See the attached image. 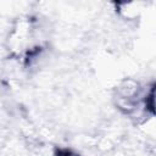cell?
<instances>
[{"label":"cell","instance_id":"obj_1","mask_svg":"<svg viewBox=\"0 0 156 156\" xmlns=\"http://www.w3.org/2000/svg\"><path fill=\"white\" fill-rule=\"evenodd\" d=\"M57 156H78V155L73 154L69 150H58L57 151Z\"/></svg>","mask_w":156,"mask_h":156}]
</instances>
